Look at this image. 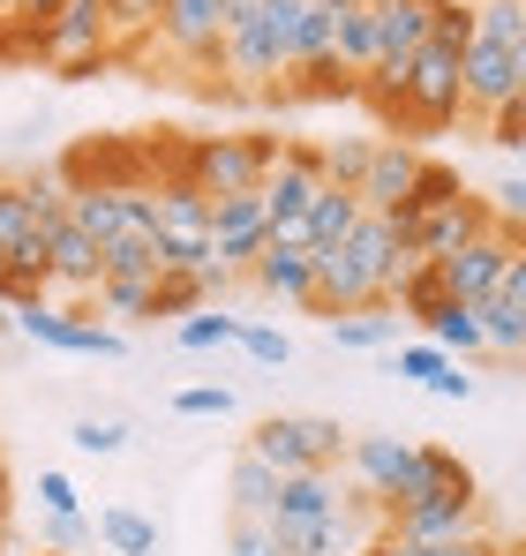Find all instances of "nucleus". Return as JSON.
Here are the masks:
<instances>
[{
    "instance_id": "52",
    "label": "nucleus",
    "mask_w": 526,
    "mask_h": 556,
    "mask_svg": "<svg viewBox=\"0 0 526 556\" xmlns=\"http://www.w3.org/2000/svg\"><path fill=\"white\" fill-rule=\"evenodd\" d=\"M0 504H8V466H0Z\"/></svg>"
},
{
    "instance_id": "49",
    "label": "nucleus",
    "mask_w": 526,
    "mask_h": 556,
    "mask_svg": "<svg viewBox=\"0 0 526 556\" xmlns=\"http://www.w3.org/2000/svg\"><path fill=\"white\" fill-rule=\"evenodd\" d=\"M429 391H437V399H474V376L459 369V362H443V376L429 383Z\"/></svg>"
},
{
    "instance_id": "34",
    "label": "nucleus",
    "mask_w": 526,
    "mask_h": 556,
    "mask_svg": "<svg viewBox=\"0 0 526 556\" xmlns=\"http://www.w3.org/2000/svg\"><path fill=\"white\" fill-rule=\"evenodd\" d=\"M241 339V316H218V308H196V316H180V346H196V354H211V346H234Z\"/></svg>"
},
{
    "instance_id": "35",
    "label": "nucleus",
    "mask_w": 526,
    "mask_h": 556,
    "mask_svg": "<svg viewBox=\"0 0 526 556\" xmlns=\"http://www.w3.org/2000/svg\"><path fill=\"white\" fill-rule=\"evenodd\" d=\"M451 195H459V174L429 159V166H422V181H414V195H406L391 218H422V211H437V203H451Z\"/></svg>"
},
{
    "instance_id": "39",
    "label": "nucleus",
    "mask_w": 526,
    "mask_h": 556,
    "mask_svg": "<svg viewBox=\"0 0 526 556\" xmlns=\"http://www.w3.org/2000/svg\"><path fill=\"white\" fill-rule=\"evenodd\" d=\"M489 143H497V151H526V91H512L489 113Z\"/></svg>"
},
{
    "instance_id": "5",
    "label": "nucleus",
    "mask_w": 526,
    "mask_h": 556,
    "mask_svg": "<svg viewBox=\"0 0 526 556\" xmlns=\"http://www.w3.org/2000/svg\"><path fill=\"white\" fill-rule=\"evenodd\" d=\"M504 211L489 203V195H474V188H459L451 203L437 211H422V218H391L399 226V241H406V256H451V249H466V241H481L489 226H497Z\"/></svg>"
},
{
    "instance_id": "55",
    "label": "nucleus",
    "mask_w": 526,
    "mask_h": 556,
    "mask_svg": "<svg viewBox=\"0 0 526 556\" xmlns=\"http://www.w3.org/2000/svg\"><path fill=\"white\" fill-rule=\"evenodd\" d=\"M0 519H8V504H0Z\"/></svg>"
},
{
    "instance_id": "3",
    "label": "nucleus",
    "mask_w": 526,
    "mask_h": 556,
    "mask_svg": "<svg viewBox=\"0 0 526 556\" xmlns=\"http://www.w3.org/2000/svg\"><path fill=\"white\" fill-rule=\"evenodd\" d=\"M143 226L166 249V271H188L211 256V195L196 181H151L143 188Z\"/></svg>"
},
{
    "instance_id": "54",
    "label": "nucleus",
    "mask_w": 526,
    "mask_h": 556,
    "mask_svg": "<svg viewBox=\"0 0 526 556\" xmlns=\"http://www.w3.org/2000/svg\"><path fill=\"white\" fill-rule=\"evenodd\" d=\"M271 556H293V549H271Z\"/></svg>"
},
{
    "instance_id": "43",
    "label": "nucleus",
    "mask_w": 526,
    "mask_h": 556,
    "mask_svg": "<svg viewBox=\"0 0 526 556\" xmlns=\"http://www.w3.org/2000/svg\"><path fill=\"white\" fill-rule=\"evenodd\" d=\"M399 556H497L489 534H459V542H391Z\"/></svg>"
},
{
    "instance_id": "2",
    "label": "nucleus",
    "mask_w": 526,
    "mask_h": 556,
    "mask_svg": "<svg viewBox=\"0 0 526 556\" xmlns=\"http://www.w3.org/2000/svg\"><path fill=\"white\" fill-rule=\"evenodd\" d=\"M278 143L271 136H188L180 143V181H196L211 203L218 195H256Z\"/></svg>"
},
{
    "instance_id": "21",
    "label": "nucleus",
    "mask_w": 526,
    "mask_h": 556,
    "mask_svg": "<svg viewBox=\"0 0 526 556\" xmlns=\"http://www.w3.org/2000/svg\"><path fill=\"white\" fill-rule=\"evenodd\" d=\"M353 226H361V195L339 181L316 188V203H309V249H339Z\"/></svg>"
},
{
    "instance_id": "57",
    "label": "nucleus",
    "mask_w": 526,
    "mask_h": 556,
    "mask_svg": "<svg viewBox=\"0 0 526 556\" xmlns=\"http://www.w3.org/2000/svg\"><path fill=\"white\" fill-rule=\"evenodd\" d=\"M512 556H526V549H512Z\"/></svg>"
},
{
    "instance_id": "51",
    "label": "nucleus",
    "mask_w": 526,
    "mask_h": 556,
    "mask_svg": "<svg viewBox=\"0 0 526 556\" xmlns=\"http://www.w3.org/2000/svg\"><path fill=\"white\" fill-rule=\"evenodd\" d=\"M361 556H399V549H391V542H368V549H361Z\"/></svg>"
},
{
    "instance_id": "20",
    "label": "nucleus",
    "mask_w": 526,
    "mask_h": 556,
    "mask_svg": "<svg viewBox=\"0 0 526 556\" xmlns=\"http://www.w3.org/2000/svg\"><path fill=\"white\" fill-rule=\"evenodd\" d=\"M278 481L286 473H271V466L241 444V459H234V481H226V504H234V519H271L278 511Z\"/></svg>"
},
{
    "instance_id": "19",
    "label": "nucleus",
    "mask_w": 526,
    "mask_h": 556,
    "mask_svg": "<svg viewBox=\"0 0 526 556\" xmlns=\"http://www.w3.org/2000/svg\"><path fill=\"white\" fill-rule=\"evenodd\" d=\"M249 286H256V293H271V301H293V308H309L316 256H309V249H256V264H249Z\"/></svg>"
},
{
    "instance_id": "40",
    "label": "nucleus",
    "mask_w": 526,
    "mask_h": 556,
    "mask_svg": "<svg viewBox=\"0 0 526 556\" xmlns=\"http://www.w3.org/2000/svg\"><path fill=\"white\" fill-rule=\"evenodd\" d=\"M196 308H203L196 271H159V316H196Z\"/></svg>"
},
{
    "instance_id": "48",
    "label": "nucleus",
    "mask_w": 526,
    "mask_h": 556,
    "mask_svg": "<svg viewBox=\"0 0 526 556\" xmlns=\"http://www.w3.org/2000/svg\"><path fill=\"white\" fill-rule=\"evenodd\" d=\"M61 8H68V0H15V8H8V23H23V30H30V46H38V30H46Z\"/></svg>"
},
{
    "instance_id": "22",
    "label": "nucleus",
    "mask_w": 526,
    "mask_h": 556,
    "mask_svg": "<svg viewBox=\"0 0 526 556\" xmlns=\"http://www.w3.org/2000/svg\"><path fill=\"white\" fill-rule=\"evenodd\" d=\"M429 346L451 354V362L489 354V346H481V308H474V301H443V308H429Z\"/></svg>"
},
{
    "instance_id": "29",
    "label": "nucleus",
    "mask_w": 526,
    "mask_h": 556,
    "mask_svg": "<svg viewBox=\"0 0 526 556\" xmlns=\"http://www.w3.org/2000/svg\"><path fill=\"white\" fill-rule=\"evenodd\" d=\"M474 308H481V346L497 362L526 354V308H504V301H474Z\"/></svg>"
},
{
    "instance_id": "7",
    "label": "nucleus",
    "mask_w": 526,
    "mask_h": 556,
    "mask_svg": "<svg viewBox=\"0 0 526 556\" xmlns=\"http://www.w3.org/2000/svg\"><path fill=\"white\" fill-rule=\"evenodd\" d=\"M316 188H324V143H278L256 203H263V218H309Z\"/></svg>"
},
{
    "instance_id": "14",
    "label": "nucleus",
    "mask_w": 526,
    "mask_h": 556,
    "mask_svg": "<svg viewBox=\"0 0 526 556\" xmlns=\"http://www.w3.org/2000/svg\"><path fill=\"white\" fill-rule=\"evenodd\" d=\"M399 504H481L474 466L459 459L451 444H414V481H406Z\"/></svg>"
},
{
    "instance_id": "46",
    "label": "nucleus",
    "mask_w": 526,
    "mask_h": 556,
    "mask_svg": "<svg viewBox=\"0 0 526 556\" xmlns=\"http://www.w3.org/2000/svg\"><path fill=\"white\" fill-rule=\"evenodd\" d=\"M38 504H46V511H84V496H76V481H68V473H53V466L38 473Z\"/></svg>"
},
{
    "instance_id": "25",
    "label": "nucleus",
    "mask_w": 526,
    "mask_h": 556,
    "mask_svg": "<svg viewBox=\"0 0 526 556\" xmlns=\"http://www.w3.org/2000/svg\"><path fill=\"white\" fill-rule=\"evenodd\" d=\"M443 301H451V293H443L437 256H406V271H399V286H391V308L414 316V324H429V308H443Z\"/></svg>"
},
{
    "instance_id": "42",
    "label": "nucleus",
    "mask_w": 526,
    "mask_h": 556,
    "mask_svg": "<svg viewBox=\"0 0 526 556\" xmlns=\"http://www.w3.org/2000/svg\"><path fill=\"white\" fill-rule=\"evenodd\" d=\"M489 301H504V308H526V226L512 233V256H504V271H497V293Z\"/></svg>"
},
{
    "instance_id": "44",
    "label": "nucleus",
    "mask_w": 526,
    "mask_h": 556,
    "mask_svg": "<svg viewBox=\"0 0 526 556\" xmlns=\"http://www.w3.org/2000/svg\"><path fill=\"white\" fill-rule=\"evenodd\" d=\"M180 414H234V391L226 383H188V391H174Z\"/></svg>"
},
{
    "instance_id": "30",
    "label": "nucleus",
    "mask_w": 526,
    "mask_h": 556,
    "mask_svg": "<svg viewBox=\"0 0 526 556\" xmlns=\"http://www.w3.org/2000/svg\"><path fill=\"white\" fill-rule=\"evenodd\" d=\"M98 301H105L121 324H151V316H159V278H105Z\"/></svg>"
},
{
    "instance_id": "17",
    "label": "nucleus",
    "mask_w": 526,
    "mask_h": 556,
    "mask_svg": "<svg viewBox=\"0 0 526 556\" xmlns=\"http://www.w3.org/2000/svg\"><path fill=\"white\" fill-rule=\"evenodd\" d=\"M512 91H519L512 53H504V46H489V38H474V46L459 53V98H466V113H481V121H489Z\"/></svg>"
},
{
    "instance_id": "36",
    "label": "nucleus",
    "mask_w": 526,
    "mask_h": 556,
    "mask_svg": "<svg viewBox=\"0 0 526 556\" xmlns=\"http://www.w3.org/2000/svg\"><path fill=\"white\" fill-rule=\"evenodd\" d=\"M68 444H76L84 459H113V452L128 444V421H98V414H90V421H76V429H68Z\"/></svg>"
},
{
    "instance_id": "26",
    "label": "nucleus",
    "mask_w": 526,
    "mask_h": 556,
    "mask_svg": "<svg viewBox=\"0 0 526 556\" xmlns=\"http://www.w3.org/2000/svg\"><path fill=\"white\" fill-rule=\"evenodd\" d=\"M30 233H46V218H38L30 188H23V174H0V256H8V249H23Z\"/></svg>"
},
{
    "instance_id": "28",
    "label": "nucleus",
    "mask_w": 526,
    "mask_h": 556,
    "mask_svg": "<svg viewBox=\"0 0 526 556\" xmlns=\"http://www.w3.org/2000/svg\"><path fill=\"white\" fill-rule=\"evenodd\" d=\"M331 339L339 346H391L399 339V308H353V316H331Z\"/></svg>"
},
{
    "instance_id": "24",
    "label": "nucleus",
    "mask_w": 526,
    "mask_h": 556,
    "mask_svg": "<svg viewBox=\"0 0 526 556\" xmlns=\"http://www.w3.org/2000/svg\"><path fill=\"white\" fill-rule=\"evenodd\" d=\"M331 23H339V68L361 84V76L376 68V0H353V8H339Z\"/></svg>"
},
{
    "instance_id": "53",
    "label": "nucleus",
    "mask_w": 526,
    "mask_h": 556,
    "mask_svg": "<svg viewBox=\"0 0 526 556\" xmlns=\"http://www.w3.org/2000/svg\"><path fill=\"white\" fill-rule=\"evenodd\" d=\"M8 8H15V0H0V15H8Z\"/></svg>"
},
{
    "instance_id": "13",
    "label": "nucleus",
    "mask_w": 526,
    "mask_h": 556,
    "mask_svg": "<svg viewBox=\"0 0 526 556\" xmlns=\"http://www.w3.org/2000/svg\"><path fill=\"white\" fill-rule=\"evenodd\" d=\"M353 264H361V278H368V301H391V286H399V271H406V241H399V226L384 218V211H361V226L347 233Z\"/></svg>"
},
{
    "instance_id": "16",
    "label": "nucleus",
    "mask_w": 526,
    "mask_h": 556,
    "mask_svg": "<svg viewBox=\"0 0 526 556\" xmlns=\"http://www.w3.org/2000/svg\"><path fill=\"white\" fill-rule=\"evenodd\" d=\"M481 534V504H391L384 542H459Z\"/></svg>"
},
{
    "instance_id": "56",
    "label": "nucleus",
    "mask_w": 526,
    "mask_h": 556,
    "mask_svg": "<svg viewBox=\"0 0 526 556\" xmlns=\"http://www.w3.org/2000/svg\"><path fill=\"white\" fill-rule=\"evenodd\" d=\"M497 556H512V549H497Z\"/></svg>"
},
{
    "instance_id": "37",
    "label": "nucleus",
    "mask_w": 526,
    "mask_h": 556,
    "mask_svg": "<svg viewBox=\"0 0 526 556\" xmlns=\"http://www.w3.org/2000/svg\"><path fill=\"white\" fill-rule=\"evenodd\" d=\"M429 38H437V46H451V53H466V46H474V0H437Z\"/></svg>"
},
{
    "instance_id": "32",
    "label": "nucleus",
    "mask_w": 526,
    "mask_h": 556,
    "mask_svg": "<svg viewBox=\"0 0 526 556\" xmlns=\"http://www.w3.org/2000/svg\"><path fill=\"white\" fill-rule=\"evenodd\" d=\"M368 549V534L353 527V519H324V527H309L301 542H293V556H361Z\"/></svg>"
},
{
    "instance_id": "45",
    "label": "nucleus",
    "mask_w": 526,
    "mask_h": 556,
    "mask_svg": "<svg viewBox=\"0 0 526 556\" xmlns=\"http://www.w3.org/2000/svg\"><path fill=\"white\" fill-rule=\"evenodd\" d=\"M443 362H451V354H437L429 339H422V346H399V376H414V383H437Z\"/></svg>"
},
{
    "instance_id": "33",
    "label": "nucleus",
    "mask_w": 526,
    "mask_h": 556,
    "mask_svg": "<svg viewBox=\"0 0 526 556\" xmlns=\"http://www.w3.org/2000/svg\"><path fill=\"white\" fill-rule=\"evenodd\" d=\"M368 151H376V136H339V143H324V181L361 188V174H368Z\"/></svg>"
},
{
    "instance_id": "6",
    "label": "nucleus",
    "mask_w": 526,
    "mask_h": 556,
    "mask_svg": "<svg viewBox=\"0 0 526 556\" xmlns=\"http://www.w3.org/2000/svg\"><path fill=\"white\" fill-rule=\"evenodd\" d=\"M15 331L38 339V346H53V354H90V362H121V354H128L121 331L84 324L76 308H53V301H23V308H15Z\"/></svg>"
},
{
    "instance_id": "10",
    "label": "nucleus",
    "mask_w": 526,
    "mask_h": 556,
    "mask_svg": "<svg viewBox=\"0 0 526 556\" xmlns=\"http://www.w3.org/2000/svg\"><path fill=\"white\" fill-rule=\"evenodd\" d=\"M422 166H429V159H422L406 136H376V151H368V174H361V188H353V195H361V211H384V218H391V211L414 195Z\"/></svg>"
},
{
    "instance_id": "12",
    "label": "nucleus",
    "mask_w": 526,
    "mask_h": 556,
    "mask_svg": "<svg viewBox=\"0 0 526 556\" xmlns=\"http://www.w3.org/2000/svg\"><path fill=\"white\" fill-rule=\"evenodd\" d=\"M347 473L368 496H384V511H391L414 481V444L406 437H347Z\"/></svg>"
},
{
    "instance_id": "18",
    "label": "nucleus",
    "mask_w": 526,
    "mask_h": 556,
    "mask_svg": "<svg viewBox=\"0 0 526 556\" xmlns=\"http://www.w3.org/2000/svg\"><path fill=\"white\" fill-rule=\"evenodd\" d=\"M159 23H166V0H105V46L121 68H136L143 53H159Z\"/></svg>"
},
{
    "instance_id": "15",
    "label": "nucleus",
    "mask_w": 526,
    "mask_h": 556,
    "mask_svg": "<svg viewBox=\"0 0 526 556\" xmlns=\"http://www.w3.org/2000/svg\"><path fill=\"white\" fill-rule=\"evenodd\" d=\"M46 271H53V286H61V293L98 301V278H105V264H98V241L68 226V211L46 226Z\"/></svg>"
},
{
    "instance_id": "23",
    "label": "nucleus",
    "mask_w": 526,
    "mask_h": 556,
    "mask_svg": "<svg viewBox=\"0 0 526 556\" xmlns=\"http://www.w3.org/2000/svg\"><path fill=\"white\" fill-rule=\"evenodd\" d=\"M98 264H105V278H159L166 271V249L143 233V226H128V233H113L105 249H98ZM98 278V286H105Z\"/></svg>"
},
{
    "instance_id": "4",
    "label": "nucleus",
    "mask_w": 526,
    "mask_h": 556,
    "mask_svg": "<svg viewBox=\"0 0 526 556\" xmlns=\"http://www.w3.org/2000/svg\"><path fill=\"white\" fill-rule=\"evenodd\" d=\"M226 30H234V0H166L159 53H166L174 68H188V76H218Z\"/></svg>"
},
{
    "instance_id": "9",
    "label": "nucleus",
    "mask_w": 526,
    "mask_h": 556,
    "mask_svg": "<svg viewBox=\"0 0 526 556\" xmlns=\"http://www.w3.org/2000/svg\"><path fill=\"white\" fill-rule=\"evenodd\" d=\"M324 519H339V473H286L278 481V511L263 519L271 527V542L278 549H293L309 527H324Z\"/></svg>"
},
{
    "instance_id": "27",
    "label": "nucleus",
    "mask_w": 526,
    "mask_h": 556,
    "mask_svg": "<svg viewBox=\"0 0 526 556\" xmlns=\"http://www.w3.org/2000/svg\"><path fill=\"white\" fill-rule=\"evenodd\" d=\"M98 542L121 556H159V527L143 519V511H128V504H113V511H98Z\"/></svg>"
},
{
    "instance_id": "8",
    "label": "nucleus",
    "mask_w": 526,
    "mask_h": 556,
    "mask_svg": "<svg viewBox=\"0 0 526 556\" xmlns=\"http://www.w3.org/2000/svg\"><path fill=\"white\" fill-rule=\"evenodd\" d=\"M512 233H519V218H497L481 241H466V249L437 256L443 293H451V301H489V293H497V271H504V256H512Z\"/></svg>"
},
{
    "instance_id": "11",
    "label": "nucleus",
    "mask_w": 526,
    "mask_h": 556,
    "mask_svg": "<svg viewBox=\"0 0 526 556\" xmlns=\"http://www.w3.org/2000/svg\"><path fill=\"white\" fill-rule=\"evenodd\" d=\"M263 233H271V218H263L256 195H218L211 203V264H226L234 278H249Z\"/></svg>"
},
{
    "instance_id": "50",
    "label": "nucleus",
    "mask_w": 526,
    "mask_h": 556,
    "mask_svg": "<svg viewBox=\"0 0 526 556\" xmlns=\"http://www.w3.org/2000/svg\"><path fill=\"white\" fill-rule=\"evenodd\" d=\"M512 76H519V91H526V38L512 46Z\"/></svg>"
},
{
    "instance_id": "38",
    "label": "nucleus",
    "mask_w": 526,
    "mask_h": 556,
    "mask_svg": "<svg viewBox=\"0 0 526 556\" xmlns=\"http://www.w3.org/2000/svg\"><path fill=\"white\" fill-rule=\"evenodd\" d=\"M98 542V527H90L84 511H46V549L53 556H76V549H90Z\"/></svg>"
},
{
    "instance_id": "41",
    "label": "nucleus",
    "mask_w": 526,
    "mask_h": 556,
    "mask_svg": "<svg viewBox=\"0 0 526 556\" xmlns=\"http://www.w3.org/2000/svg\"><path fill=\"white\" fill-rule=\"evenodd\" d=\"M241 354H256L263 369H286L293 362V346H286V331H271V324H241V339H234Z\"/></svg>"
},
{
    "instance_id": "1",
    "label": "nucleus",
    "mask_w": 526,
    "mask_h": 556,
    "mask_svg": "<svg viewBox=\"0 0 526 556\" xmlns=\"http://www.w3.org/2000/svg\"><path fill=\"white\" fill-rule=\"evenodd\" d=\"M249 452L271 473H339L347 466V429L331 414H263Z\"/></svg>"
},
{
    "instance_id": "31",
    "label": "nucleus",
    "mask_w": 526,
    "mask_h": 556,
    "mask_svg": "<svg viewBox=\"0 0 526 556\" xmlns=\"http://www.w3.org/2000/svg\"><path fill=\"white\" fill-rule=\"evenodd\" d=\"M474 38H489V46H519L526 38V0H474Z\"/></svg>"
},
{
    "instance_id": "47",
    "label": "nucleus",
    "mask_w": 526,
    "mask_h": 556,
    "mask_svg": "<svg viewBox=\"0 0 526 556\" xmlns=\"http://www.w3.org/2000/svg\"><path fill=\"white\" fill-rule=\"evenodd\" d=\"M278 542H271V527L263 519H234V542H226V556H271Z\"/></svg>"
}]
</instances>
